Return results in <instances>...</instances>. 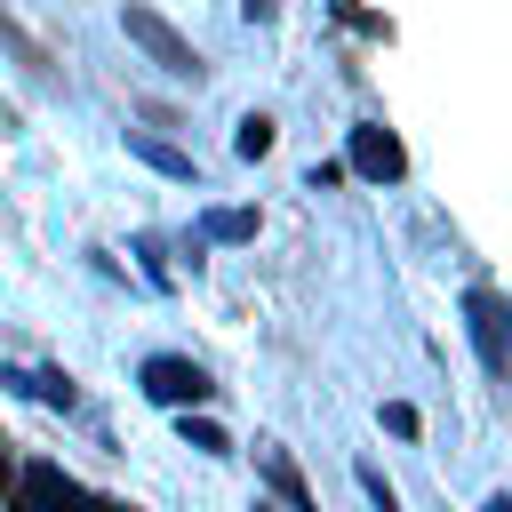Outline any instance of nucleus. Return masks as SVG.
Returning a JSON list of instances; mask_svg holds the SVG:
<instances>
[{
	"mask_svg": "<svg viewBox=\"0 0 512 512\" xmlns=\"http://www.w3.org/2000/svg\"><path fill=\"white\" fill-rule=\"evenodd\" d=\"M120 32H128V40H136V48H144L160 72H176V80H200V72H208V64H200V48H192V40H184L168 16H152L144 0H128V8H120Z\"/></svg>",
	"mask_w": 512,
	"mask_h": 512,
	"instance_id": "nucleus-1",
	"label": "nucleus"
},
{
	"mask_svg": "<svg viewBox=\"0 0 512 512\" xmlns=\"http://www.w3.org/2000/svg\"><path fill=\"white\" fill-rule=\"evenodd\" d=\"M136 376H144V400H160V408H200V400H216V376H208L200 360H176V352H152Z\"/></svg>",
	"mask_w": 512,
	"mask_h": 512,
	"instance_id": "nucleus-2",
	"label": "nucleus"
},
{
	"mask_svg": "<svg viewBox=\"0 0 512 512\" xmlns=\"http://www.w3.org/2000/svg\"><path fill=\"white\" fill-rule=\"evenodd\" d=\"M16 488H24V512H96V496H88L64 464H48V456H32V464L16 472Z\"/></svg>",
	"mask_w": 512,
	"mask_h": 512,
	"instance_id": "nucleus-3",
	"label": "nucleus"
},
{
	"mask_svg": "<svg viewBox=\"0 0 512 512\" xmlns=\"http://www.w3.org/2000/svg\"><path fill=\"white\" fill-rule=\"evenodd\" d=\"M464 328H472L488 376H504V296H496V288H472V296H464Z\"/></svg>",
	"mask_w": 512,
	"mask_h": 512,
	"instance_id": "nucleus-4",
	"label": "nucleus"
},
{
	"mask_svg": "<svg viewBox=\"0 0 512 512\" xmlns=\"http://www.w3.org/2000/svg\"><path fill=\"white\" fill-rule=\"evenodd\" d=\"M352 168L376 176V184H400V176H408V152H400L392 128H352Z\"/></svg>",
	"mask_w": 512,
	"mask_h": 512,
	"instance_id": "nucleus-5",
	"label": "nucleus"
},
{
	"mask_svg": "<svg viewBox=\"0 0 512 512\" xmlns=\"http://www.w3.org/2000/svg\"><path fill=\"white\" fill-rule=\"evenodd\" d=\"M0 384H16V392H32L40 408H80V384H72L64 368H8Z\"/></svg>",
	"mask_w": 512,
	"mask_h": 512,
	"instance_id": "nucleus-6",
	"label": "nucleus"
},
{
	"mask_svg": "<svg viewBox=\"0 0 512 512\" xmlns=\"http://www.w3.org/2000/svg\"><path fill=\"white\" fill-rule=\"evenodd\" d=\"M128 152H136V160H152L160 176H176V184H192V160H184L176 144H160V136H144V128H128Z\"/></svg>",
	"mask_w": 512,
	"mask_h": 512,
	"instance_id": "nucleus-7",
	"label": "nucleus"
},
{
	"mask_svg": "<svg viewBox=\"0 0 512 512\" xmlns=\"http://www.w3.org/2000/svg\"><path fill=\"white\" fill-rule=\"evenodd\" d=\"M200 232H208V240H224V248H240V240H256V216H248V208H208V216H200Z\"/></svg>",
	"mask_w": 512,
	"mask_h": 512,
	"instance_id": "nucleus-8",
	"label": "nucleus"
},
{
	"mask_svg": "<svg viewBox=\"0 0 512 512\" xmlns=\"http://www.w3.org/2000/svg\"><path fill=\"white\" fill-rule=\"evenodd\" d=\"M176 416H184V424H176V432H184V448H200V456H232L224 424H208V416H192V408H176Z\"/></svg>",
	"mask_w": 512,
	"mask_h": 512,
	"instance_id": "nucleus-9",
	"label": "nucleus"
},
{
	"mask_svg": "<svg viewBox=\"0 0 512 512\" xmlns=\"http://www.w3.org/2000/svg\"><path fill=\"white\" fill-rule=\"evenodd\" d=\"M232 152H240V160H264V152H272V120H264V112H248V120H240V136H232Z\"/></svg>",
	"mask_w": 512,
	"mask_h": 512,
	"instance_id": "nucleus-10",
	"label": "nucleus"
},
{
	"mask_svg": "<svg viewBox=\"0 0 512 512\" xmlns=\"http://www.w3.org/2000/svg\"><path fill=\"white\" fill-rule=\"evenodd\" d=\"M352 480H360V496H368V504H376V512H400V496H392V480H384V472H376V464H360V472H352Z\"/></svg>",
	"mask_w": 512,
	"mask_h": 512,
	"instance_id": "nucleus-11",
	"label": "nucleus"
},
{
	"mask_svg": "<svg viewBox=\"0 0 512 512\" xmlns=\"http://www.w3.org/2000/svg\"><path fill=\"white\" fill-rule=\"evenodd\" d=\"M384 432H400V440H416V432H424V416H416L408 400H384Z\"/></svg>",
	"mask_w": 512,
	"mask_h": 512,
	"instance_id": "nucleus-12",
	"label": "nucleus"
},
{
	"mask_svg": "<svg viewBox=\"0 0 512 512\" xmlns=\"http://www.w3.org/2000/svg\"><path fill=\"white\" fill-rule=\"evenodd\" d=\"M480 512H512V496H488V504H480Z\"/></svg>",
	"mask_w": 512,
	"mask_h": 512,
	"instance_id": "nucleus-13",
	"label": "nucleus"
},
{
	"mask_svg": "<svg viewBox=\"0 0 512 512\" xmlns=\"http://www.w3.org/2000/svg\"><path fill=\"white\" fill-rule=\"evenodd\" d=\"M96 512H120V504H104V496H96Z\"/></svg>",
	"mask_w": 512,
	"mask_h": 512,
	"instance_id": "nucleus-14",
	"label": "nucleus"
},
{
	"mask_svg": "<svg viewBox=\"0 0 512 512\" xmlns=\"http://www.w3.org/2000/svg\"><path fill=\"white\" fill-rule=\"evenodd\" d=\"M256 512H272V504H256Z\"/></svg>",
	"mask_w": 512,
	"mask_h": 512,
	"instance_id": "nucleus-15",
	"label": "nucleus"
}]
</instances>
